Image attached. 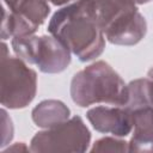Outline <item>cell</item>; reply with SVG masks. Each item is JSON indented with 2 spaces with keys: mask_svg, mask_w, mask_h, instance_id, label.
I'll return each mask as SVG.
<instances>
[{
  "mask_svg": "<svg viewBox=\"0 0 153 153\" xmlns=\"http://www.w3.org/2000/svg\"><path fill=\"white\" fill-rule=\"evenodd\" d=\"M26 152V151H29V148L24 145V143H16V145H13L12 147H8V148H6V149H4V153H8V152Z\"/></svg>",
  "mask_w": 153,
  "mask_h": 153,
  "instance_id": "obj_13",
  "label": "cell"
},
{
  "mask_svg": "<svg viewBox=\"0 0 153 153\" xmlns=\"http://www.w3.org/2000/svg\"><path fill=\"white\" fill-rule=\"evenodd\" d=\"M0 99L8 109H22L29 105L36 96L37 75L22 59L7 54V45H1Z\"/></svg>",
  "mask_w": 153,
  "mask_h": 153,
  "instance_id": "obj_4",
  "label": "cell"
},
{
  "mask_svg": "<svg viewBox=\"0 0 153 153\" xmlns=\"http://www.w3.org/2000/svg\"><path fill=\"white\" fill-rule=\"evenodd\" d=\"M11 44L19 59L36 65L43 73H60L71 63L69 49L53 35L13 37Z\"/></svg>",
  "mask_w": 153,
  "mask_h": 153,
  "instance_id": "obj_5",
  "label": "cell"
},
{
  "mask_svg": "<svg viewBox=\"0 0 153 153\" xmlns=\"http://www.w3.org/2000/svg\"><path fill=\"white\" fill-rule=\"evenodd\" d=\"M136 5H142V4H146V2H149L151 0H133Z\"/></svg>",
  "mask_w": 153,
  "mask_h": 153,
  "instance_id": "obj_17",
  "label": "cell"
},
{
  "mask_svg": "<svg viewBox=\"0 0 153 153\" xmlns=\"http://www.w3.org/2000/svg\"><path fill=\"white\" fill-rule=\"evenodd\" d=\"M105 38L117 45H134L146 35L147 24L133 0H85Z\"/></svg>",
  "mask_w": 153,
  "mask_h": 153,
  "instance_id": "obj_2",
  "label": "cell"
},
{
  "mask_svg": "<svg viewBox=\"0 0 153 153\" xmlns=\"http://www.w3.org/2000/svg\"><path fill=\"white\" fill-rule=\"evenodd\" d=\"M48 31L82 62L98 57L105 48V36L85 0H73L55 12Z\"/></svg>",
  "mask_w": 153,
  "mask_h": 153,
  "instance_id": "obj_1",
  "label": "cell"
},
{
  "mask_svg": "<svg viewBox=\"0 0 153 153\" xmlns=\"http://www.w3.org/2000/svg\"><path fill=\"white\" fill-rule=\"evenodd\" d=\"M148 80L151 82V90H152V94H153V67L148 71Z\"/></svg>",
  "mask_w": 153,
  "mask_h": 153,
  "instance_id": "obj_15",
  "label": "cell"
},
{
  "mask_svg": "<svg viewBox=\"0 0 153 153\" xmlns=\"http://www.w3.org/2000/svg\"><path fill=\"white\" fill-rule=\"evenodd\" d=\"M71 96L73 102L82 108L97 103L126 105L128 85L109 63L96 61L74 74Z\"/></svg>",
  "mask_w": 153,
  "mask_h": 153,
  "instance_id": "obj_3",
  "label": "cell"
},
{
  "mask_svg": "<svg viewBox=\"0 0 153 153\" xmlns=\"http://www.w3.org/2000/svg\"><path fill=\"white\" fill-rule=\"evenodd\" d=\"M86 117L92 127L100 133L122 137L133 130L131 114L124 105L96 106L86 112Z\"/></svg>",
  "mask_w": 153,
  "mask_h": 153,
  "instance_id": "obj_8",
  "label": "cell"
},
{
  "mask_svg": "<svg viewBox=\"0 0 153 153\" xmlns=\"http://www.w3.org/2000/svg\"><path fill=\"white\" fill-rule=\"evenodd\" d=\"M124 106L133 120L129 152H153V94L148 78L128 84V100Z\"/></svg>",
  "mask_w": 153,
  "mask_h": 153,
  "instance_id": "obj_6",
  "label": "cell"
},
{
  "mask_svg": "<svg viewBox=\"0 0 153 153\" xmlns=\"http://www.w3.org/2000/svg\"><path fill=\"white\" fill-rule=\"evenodd\" d=\"M91 134L79 116L68 118L55 127L36 133L31 140L32 152H85Z\"/></svg>",
  "mask_w": 153,
  "mask_h": 153,
  "instance_id": "obj_7",
  "label": "cell"
},
{
  "mask_svg": "<svg viewBox=\"0 0 153 153\" xmlns=\"http://www.w3.org/2000/svg\"><path fill=\"white\" fill-rule=\"evenodd\" d=\"M19 0H4V2L7 5V7H8V10H11L17 2H18Z\"/></svg>",
  "mask_w": 153,
  "mask_h": 153,
  "instance_id": "obj_16",
  "label": "cell"
},
{
  "mask_svg": "<svg viewBox=\"0 0 153 153\" xmlns=\"http://www.w3.org/2000/svg\"><path fill=\"white\" fill-rule=\"evenodd\" d=\"M10 11L19 14L37 30L45 22L50 7L47 0H19Z\"/></svg>",
  "mask_w": 153,
  "mask_h": 153,
  "instance_id": "obj_10",
  "label": "cell"
},
{
  "mask_svg": "<svg viewBox=\"0 0 153 153\" xmlns=\"http://www.w3.org/2000/svg\"><path fill=\"white\" fill-rule=\"evenodd\" d=\"M1 133H2V137H1V146H6L8 145V142L12 140L13 137V126H12V121L11 118L7 116V112L2 109L1 110Z\"/></svg>",
  "mask_w": 153,
  "mask_h": 153,
  "instance_id": "obj_12",
  "label": "cell"
},
{
  "mask_svg": "<svg viewBox=\"0 0 153 153\" xmlns=\"http://www.w3.org/2000/svg\"><path fill=\"white\" fill-rule=\"evenodd\" d=\"M129 151V145L127 141L117 137H103L97 140L91 152H127Z\"/></svg>",
  "mask_w": 153,
  "mask_h": 153,
  "instance_id": "obj_11",
  "label": "cell"
},
{
  "mask_svg": "<svg viewBox=\"0 0 153 153\" xmlns=\"http://www.w3.org/2000/svg\"><path fill=\"white\" fill-rule=\"evenodd\" d=\"M49 2H51L53 5H56V6H61V5H66L67 2L69 1H73V0H47Z\"/></svg>",
  "mask_w": 153,
  "mask_h": 153,
  "instance_id": "obj_14",
  "label": "cell"
},
{
  "mask_svg": "<svg viewBox=\"0 0 153 153\" xmlns=\"http://www.w3.org/2000/svg\"><path fill=\"white\" fill-rule=\"evenodd\" d=\"M31 115L36 126L48 129L67 121L69 118L71 111L68 106L61 100L47 99L37 104L33 108Z\"/></svg>",
  "mask_w": 153,
  "mask_h": 153,
  "instance_id": "obj_9",
  "label": "cell"
}]
</instances>
